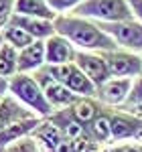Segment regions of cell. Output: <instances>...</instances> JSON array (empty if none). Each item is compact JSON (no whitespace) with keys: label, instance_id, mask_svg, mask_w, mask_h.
Returning <instances> with one entry per match:
<instances>
[{"label":"cell","instance_id":"cell-3","mask_svg":"<svg viewBox=\"0 0 142 152\" xmlns=\"http://www.w3.org/2000/svg\"><path fill=\"white\" fill-rule=\"evenodd\" d=\"M69 14H77L95 23H118L134 18L128 0H83Z\"/></svg>","mask_w":142,"mask_h":152},{"label":"cell","instance_id":"cell-14","mask_svg":"<svg viewBox=\"0 0 142 152\" xmlns=\"http://www.w3.org/2000/svg\"><path fill=\"white\" fill-rule=\"evenodd\" d=\"M29 116H35L29 107H24L16 97H12L10 94L6 97L0 99V132L4 128H8L10 124L23 120V118H29Z\"/></svg>","mask_w":142,"mask_h":152},{"label":"cell","instance_id":"cell-24","mask_svg":"<svg viewBox=\"0 0 142 152\" xmlns=\"http://www.w3.org/2000/svg\"><path fill=\"white\" fill-rule=\"evenodd\" d=\"M128 4H130V8H132L134 18L142 23V0H128Z\"/></svg>","mask_w":142,"mask_h":152},{"label":"cell","instance_id":"cell-11","mask_svg":"<svg viewBox=\"0 0 142 152\" xmlns=\"http://www.w3.org/2000/svg\"><path fill=\"white\" fill-rule=\"evenodd\" d=\"M47 65L45 41H35L33 45L18 51V73H37Z\"/></svg>","mask_w":142,"mask_h":152},{"label":"cell","instance_id":"cell-23","mask_svg":"<svg viewBox=\"0 0 142 152\" xmlns=\"http://www.w3.org/2000/svg\"><path fill=\"white\" fill-rule=\"evenodd\" d=\"M124 107H142V75L134 79V85H132L130 97Z\"/></svg>","mask_w":142,"mask_h":152},{"label":"cell","instance_id":"cell-5","mask_svg":"<svg viewBox=\"0 0 142 152\" xmlns=\"http://www.w3.org/2000/svg\"><path fill=\"white\" fill-rule=\"evenodd\" d=\"M45 69L57 79L61 81L67 89H71L75 95H94L95 97V87L94 83L89 81V77L79 69V65L73 63H63V65H45Z\"/></svg>","mask_w":142,"mask_h":152},{"label":"cell","instance_id":"cell-1","mask_svg":"<svg viewBox=\"0 0 142 152\" xmlns=\"http://www.w3.org/2000/svg\"><path fill=\"white\" fill-rule=\"evenodd\" d=\"M55 31L69 39L77 51H94V53H106L120 49L116 41L106 31L89 18H83L77 14H59L55 18Z\"/></svg>","mask_w":142,"mask_h":152},{"label":"cell","instance_id":"cell-4","mask_svg":"<svg viewBox=\"0 0 142 152\" xmlns=\"http://www.w3.org/2000/svg\"><path fill=\"white\" fill-rule=\"evenodd\" d=\"M108 35L116 41L120 49L132 53H142V23L136 18L118 20V23H97Z\"/></svg>","mask_w":142,"mask_h":152},{"label":"cell","instance_id":"cell-15","mask_svg":"<svg viewBox=\"0 0 142 152\" xmlns=\"http://www.w3.org/2000/svg\"><path fill=\"white\" fill-rule=\"evenodd\" d=\"M69 110H71V114L75 116V120L81 122L83 126L87 128V124L104 110V104L97 97H94V95H81V97H77V102L71 105Z\"/></svg>","mask_w":142,"mask_h":152},{"label":"cell","instance_id":"cell-10","mask_svg":"<svg viewBox=\"0 0 142 152\" xmlns=\"http://www.w3.org/2000/svg\"><path fill=\"white\" fill-rule=\"evenodd\" d=\"M45 51H47V65H63V63H73L77 57V49L69 39L55 33L45 41Z\"/></svg>","mask_w":142,"mask_h":152},{"label":"cell","instance_id":"cell-2","mask_svg":"<svg viewBox=\"0 0 142 152\" xmlns=\"http://www.w3.org/2000/svg\"><path fill=\"white\" fill-rule=\"evenodd\" d=\"M8 94L12 97H16L24 107H29L39 118H49L55 112L53 105L49 104L39 79L35 77V73H16L14 77H10L8 79Z\"/></svg>","mask_w":142,"mask_h":152},{"label":"cell","instance_id":"cell-13","mask_svg":"<svg viewBox=\"0 0 142 152\" xmlns=\"http://www.w3.org/2000/svg\"><path fill=\"white\" fill-rule=\"evenodd\" d=\"M12 24L24 28L29 35H33L37 41H47L53 37L55 31V20H45V18H35V16H24V14H14L10 18Z\"/></svg>","mask_w":142,"mask_h":152},{"label":"cell","instance_id":"cell-7","mask_svg":"<svg viewBox=\"0 0 142 152\" xmlns=\"http://www.w3.org/2000/svg\"><path fill=\"white\" fill-rule=\"evenodd\" d=\"M35 77L39 79V83H41V87H43V91H45V95H47V99H49V104L53 105L55 112L57 110L71 107V105L77 102V97H81V95H75L71 89H67L61 81H57L45 67L37 71Z\"/></svg>","mask_w":142,"mask_h":152},{"label":"cell","instance_id":"cell-25","mask_svg":"<svg viewBox=\"0 0 142 152\" xmlns=\"http://www.w3.org/2000/svg\"><path fill=\"white\" fill-rule=\"evenodd\" d=\"M8 95V79L6 77H0V99Z\"/></svg>","mask_w":142,"mask_h":152},{"label":"cell","instance_id":"cell-17","mask_svg":"<svg viewBox=\"0 0 142 152\" xmlns=\"http://www.w3.org/2000/svg\"><path fill=\"white\" fill-rule=\"evenodd\" d=\"M18 73V49L8 43H2L0 47V77L10 79Z\"/></svg>","mask_w":142,"mask_h":152},{"label":"cell","instance_id":"cell-8","mask_svg":"<svg viewBox=\"0 0 142 152\" xmlns=\"http://www.w3.org/2000/svg\"><path fill=\"white\" fill-rule=\"evenodd\" d=\"M132 85H134L132 77H110L106 83L97 87L95 97L108 107H122L130 97Z\"/></svg>","mask_w":142,"mask_h":152},{"label":"cell","instance_id":"cell-16","mask_svg":"<svg viewBox=\"0 0 142 152\" xmlns=\"http://www.w3.org/2000/svg\"><path fill=\"white\" fill-rule=\"evenodd\" d=\"M14 14H24V16H35V18H45V20H55L59 14L51 8L47 0H16Z\"/></svg>","mask_w":142,"mask_h":152},{"label":"cell","instance_id":"cell-26","mask_svg":"<svg viewBox=\"0 0 142 152\" xmlns=\"http://www.w3.org/2000/svg\"><path fill=\"white\" fill-rule=\"evenodd\" d=\"M2 43H4V39H2V33H0V47H2Z\"/></svg>","mask_w":142,"mask_h":152},{"label":"cell","instance_id":"cell-9","mask_svg":"<svg viewBox=\"0 0 142 152\" xmlns=\"http://www.w3.org/2000/svg\"><path fill=\"white\" fill-rule=\"evenodd\" d=\"M75 63L79 65V69L89 77V81L95 87H100L102 83H106L112 73L108 67V61L104 57V53H94V51H77Z\"/></svg>","mask_w":142,"mask_h":152},{"label":"cell","instance_id":"cell-12","mask_svg":"<svg viewBox=\"0 0 142 152\" xmlns=\"http://www.w3.org/2000/svg\"><path fill=\"white\" fill-rule=\"evenodd\" d=\"M43 120L45 118L29 116V118H23V120L10 124L8 128H4L0 132V148H4V146H8V144H12L16 140H23L26 136H33V132L43 124Z\"/></svg>","mask_w":142,"mask_h":152},{"label":"cell","instance_id":"cell-19","mask_svg":"<svg viewBox=\"0 0 142 152\" xmlns=\"http://www.w3.org/2000/svg\"><path fill=\"white\" fill-rule=\"evenodd\" d=\"M0 152H43V148L39 146V142L33 136H26L23 140H16L4 148H0Z\"/></svg>","mask_w":142,"mask_h":152},{"label":"cell","instance_id":"cell-20","mask_svg":"<svg viewBox=\"0 0 142 152\" xmlns=\"http://www.w3.org/2000/svg\"><path fill=\"white\" fill-rule=\"evenodd\" d=\"M97 152H142V140H132V142H116L102 146Z\"/></svg>","mask_w":142,"mask_h":152},{"label":"cell","instance_id":"cell-18","mask_svg":"<svg viewBox=\"0 0 142 152\" xmlns=\"http://www.w3.org/2000/svg\"><path fill=\"white\" fill-rule=\"evenodd\" d=\"M2 39H4V43H8V45H12L14 49H24V47H29V45H33L37 39L33 35H29L24 28H20V26H16V24H12L8 23L2 31Z\"/></svg>","mask_w":142,"mask_h":152},{"label":"cell","instance_id":"cell-22","mask_svg":"<svg viewBox=\"0 0 142 152\" xmlns=\"http://www.w3.org/2000/svg\"><path fill=\"white\" fill-rule=\"evenodd\" d=\"M14 6H16V0H0V31L14 16Z\"/></svg>","mask_w":142,"mask_h":152},{"label":"cell","instance_id":"cell-6","mask_svg":"<svg viewBox=\"0 0 142 152\" xmlns=\"http://www.w3.org/2000/svg\"><path fill=\"white\" fill-rule=\"evenodd\" d=\"M104 57L108 61V67L112 77H140L142 75V55L132 53L126 49H114V51H106Z\"/></svg>","mask_w":142,"mask_h":152},{"label":"cell","instance_id":"cell-21","mask_svg":"<svg viewBox=\"0 0 142 152\" xmlns=\"http://www.w3.org/2000/svg\"><path fill=\"white\" fill-rule=\"evenodd\" d=\"M47 2L51 4V8L57 14H69L81 4L83 0H47Z\"/></svg>","mask_w":142,"mask_h":152}]
</instances>
